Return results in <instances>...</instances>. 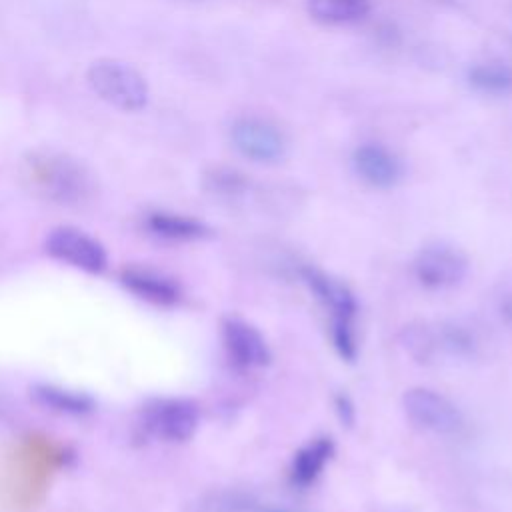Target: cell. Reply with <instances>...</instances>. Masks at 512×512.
Wrapping results in <instances>:
<instances>
[{"instance_id": "6da1fadb", "label": "cell", "mask_w": 512, "mask_h": 512, "mask_svg": "<svg viewBox=\"0 0 512 512\" xmlns=\"http://www.w3.org/2000/svg\"><path fill=\"white\" fill-rule=\"evenodd\" d=\"M24 176L40 196L60 206H82L96 192L92 172L80 160L54 150L32 152L24 160Z\"/></svg>"}, {"instance_id": "7a4b0ae2", "label": "cell", "mask_w": 512, "mask_h": 512, "mask_svg": "<svg viewBox=\"0 0 512 512\" xmlns=\"http://www.w3.org/2000/svg\"><path fill=\"white\" fill-rule=\"evenodd\" d=\"M300 278L330 314V334L332 346L338 356L346 362H354L358 356V338H356V314L358 302L354 292L340 282L338 278L326 274L316 266H302Z\"/></svg>"}, {"instance_id": "3957f363", "label": "cell", "mask_w": 512, "mask_h": 512, "mask_svg": "<svg viewBox=\"0 0 512 512\" xmlns=\"http://www.w3.org/2000/svg\"><path fill=\"white\" fill-rule=\"evenodd\" d=\"M404 348L418 362L430 364L440 358L466 360L478 354L480 338L474 326L450 320L440 324H412L402 332Z\"/></svg>"}, {"instance_id": "277c9868", "label": "cell", "mask_w": 512, "mask_h": 512, "mask_svg": "<svg viewBox=\"0 0 512 512\" xmlns=\"http://www.w3.org/2000/svg\"><path fill=\"white\" fill-rule=\"evenodd\" d=\"M86 80L100 100L118 110L138 112L148 104V82L128 62L112 58L96 60L90 64Z\"/></svg>"}, {"instance_id": "5b68a950", "label": "cell", "mask_w": 512, "mask_h": 512, "mask_svg": "<svg viewBox=\"0 0 512 512\" xmlns=\"http://www.w3.org/2000/svg\"><path fill=\"white\" fill-rule=\"evenodd\" d=\"M142 428L162 442H186L200 424V408L188 398H152L140 410Z\"/></svg>"}, {"instance_id": "8992f818", "label": "cell", "mask_w": 512, "mask_h": 512, "mask_svg": "<svg viewBox=\"0 0 512 512\" xmlns=\"http://www.w3.org/2000/svg\"><path fill=\"white\" fill-rule=\"evenodd\" d=\"M402 408L406 418L420 430L436 436H454L464 430V416L460 408L444 394L414 386L404 392Z\"/></svg>"}, {"instance_id": "52a82bcc", "label": "cell", "mask_w": 512, "mask_h": 512, "mask_svg": "<svg viewBox=\"0 0 512 512\" xmlns=\"http://www.w3.org/2000/svg\"><path fill=\"white\" fill-rule=\"evenodd\" d=\"M232 148L256 164H276L286 156L288 140L270 120L260 116L236 118L230 126Z\"/></svg>"}, {"instance_id": "ba28073f", "label": "cell", "mask_w": 512, "mask_h": 512, "mask_svg": "<svg viewBox=\"0 0 512 512\" xmlns=\"http://www.w3.org/2000/svg\"><path fill=\"white\" fill-rule=\"evenodd\" d=\"M44 248L54 260L88 274H100L108 266L104 244L74 226H58L50 230Z\"/></svg>"}, {"instance_id": "9c48e42d", "label": "cell", "mask_w": 512, "mask_h": 512, "mask_svg": "<svg viewBox=\"0 0 512 512\" xmlns=\"http://www.w3.org/2000/svg\"><path fill=\"white\" fill-rule=\"evenodd\" d=\"M414 278L428 290H446L460 284L468 272V258L452 246L432 244L418 252L412 262Z\"/></svg>"}, {"instance_id": "30bf717a", "label": "cell", "mask_w": 512, "mask_h": 512, "mask_svg": "<svg viewBox=\"0 0 512 512\" xmlns=\"http://www.w3.org/2000/svg\"><path fill=\"white\" fill-rule=\"evenodd\" d=\"M222 344L230 362L238 368H264L272 360L264 334L250 322L230 316L222 322Z\"/></svg>"}, {"instance_id": "8fae6325", "label": "cell", "mask_w": 512, "mask_h": 512, "mask_svg": "<svg viewBox=\"0 0 512 512\" xmlns=\"http://www.w3.org/2000/svg\"><path fill=\"white\" fill-rule=\"evenodd\" d=\"M352 168L356 176L372 188H394L404 176L402 160L386 146L364 142L352 152Z\"/></svg>"}, {"instance_id": "7c38bea8", "label": "cell", "mask_w": 512, "mask_h": 512, "mask_svg": "<svg viewBox=\"0 0 512 512\" xmlns=\"http://www.w3.org/2000/svg\"><path fill=\"white\" fill-rule=\"evenodd\" d=\"M118 278L130 294L154 306L168 308L176 306L182 300L180 286L162 272L142 266H126Z\"/></svg>"}, {"instance_id": "4fadbf2b", "label": "cell", "mask_w": 512, "mask_h": 512, "mask_svg": "<svg viewBox=\"0 0 512 512\" xmlns=\"http://www.w3.org/2000/svg\"><path fill=\"white\" fill-rule=\"evenodd\" d=\"M144 228L152 236L168 242H196L210 234V228L202 220L168 210L148 212L144 216Z\"/></svg>"}, {"instance_id": "5bb4252c", "label": "cell", "mask_w": 512, "mask_h": 512, "mask_svg": "<svg viewBox=\"0 0 512 512\" xmlns=\"http://www.w3.org/2000/svg\"><path fill=\"white\" fill-rule=\"evenodd\" d=\"M334 454V442L330 436H316L300 446L290 462V482L298 488H308L318 480L326 464Z\"/></svg>"}, {"instance_id": "9a60e30c", "label": "cell", "mask_w": 512, "mask_h": 512, "mask_svg": "<svg viewBox=\"0 0 512 512\" xmlns=\"http://www.w3.org/2000/svg\"><path fill=\"white\" fill-rule=\"evenodd\" d=\"M306 12L324 26H350L368 18L372 0H306Z\"/></svg>"}, {"instance_id": "2e32d148", "label": "cell", "mask_w": 512, "mask_h": 512, "mask_svg": "<svg viewBox=\"0 0 512 512\" xmlns=\"http://www.w3.org/2000/svg\"><path fill=\"white\" fill-rule=\"evenodd\" d=\"M32 396L40 406L66 416H86L96 406L88 394L56 384H36L32 388Z\"/></svg>"}, {"instance_id": "e0dca14e", "label": "cell", "mask_w": 512, "mask_h": 512, "mask_svg": "<svg viewBox=\"0 0 512 512\" xmlns=\"http://www.w3.org/2000/svg\"><path fill=\"white\" fill-rule=\"evenodd\" d=\"M466 80L476 92L486 96H506L512 92V68L502 62L474 64Z\"/></svg>"}, {"instance_id": "ac0fdd59", "label": "cell", "mask_w": 512, "mask_h": 512, "mask_svg": "<svg viewBox=\"0 0 512 512\" xmlns=\"http://www.w3.org/2000/svg\"><path fill=\"white\" fill-rule=\"evenodd\" d=\"M246 178L230 168H216L206 176V188L220 198H236L246 190Z\"/></svg>"}, {"instance_id": "d6986e66", "label": "cell", "mask_w": 512, "mask_h": 512, "mask_svg": "<svg viewBox=\"0 0 512 512\" xmlns=\"http://www.w3.org/2000/svg\"><path fill=\"white\" fill-rule=\"evenodd\" d=\"M334 410H336V414H338V418H340V422L344 426H352L354 424L356 408H354V402H352V398L348 394L342 392V394L334 396Z\"/></svg>"}, {"instance_id": "ffe728a7", "label": "cell", "mask_w": 512, "mask_h": 512, "mask_svg": "<svg viewBox=\"0 0 512 512\" xmlns=\"http://www.w3.org/2000/svg\"><path fill=\"white\" fill-rule=\"evenodd\" d=\"M498 312L502 320L512 328V286H504V290L498 294Z\"/></svg>"}, {"instance_id": "44dd1931", "label": "cell", "mask_w": 512, "mask_h": 512, "mask_svg": "<svg viewBox=\"0 0 512 512\" xmlns=\"http://www.w3.org/2000/svg\"><path fill=\"white\" fill-rule=\"evenodd\" d=\"M250 512H292V510H288V508H278V506H270V504H258V502H254V506H252V510Z\"/></svg>"}, {"instance_id": "7402d4cb", "label": "cell", "mask_w": 512, "mask_h": 512, "mask_svg": "<svg viewBox=\"0 0 512 512\" xmlns=\"http://www.w3.org/2000/svg\"><path fill=\"white\" fill-rule=\"evenodd\" d=\"M438 2H440V0H438Z\"/></svg>"}]
</instances>
